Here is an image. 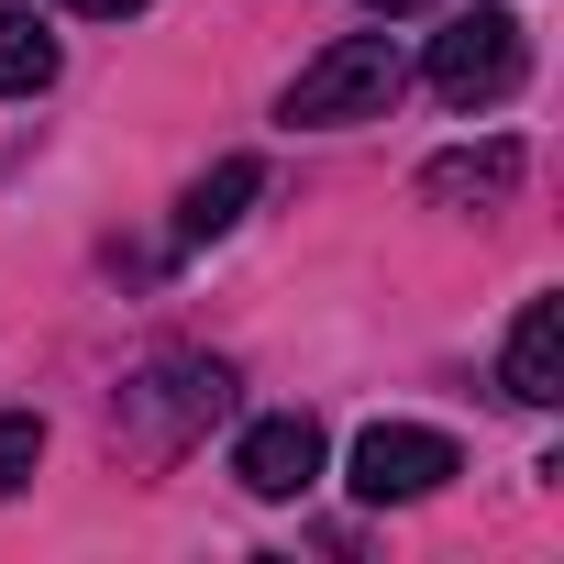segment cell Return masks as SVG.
<instances>
[{
  "label": "cell",
  "instance_id": "1",
  "mask_svg": "<svg viewBox=\"0 0 564 564\" xmlns=\"http://www.w3.org/2000/svg\"><path fill=\"white\" fill-rule=\"evenodd\" d=\"M410 89V56L388 34H333L289 89H276V122L289 133H333V122H388V100Z\"/></svg>",
  "mask_w": 564,
  "mask_h": 564
},
{
  "label": "cell",
  "instance_id": "10",
  "mask_svg": "<svg viewBox=\"0 0 564 564\" xmlns=\"http://www.w3.org/2000/svg\"><path fill=\"white\" fill-rule=\"evenodd\" d=\"M34 465H45V421L34 410H0V498H23Z\"/></svg>",
  "mask_w": 564,
  "mask_h": 564
},
{
  "label": "cell",
  "instance_id": "7",
  "mask_svg": "<svg viewBox=\"0 0 564 564\" xmlns=\"http://www.w3.org/2000/svg\"><path fill=\"white\" fill-rule=\"evenodd\" d=\"M254 188H265V166H254V155H221V166L177 199V243H188V254H199V243H221V232L243 221V199H254Z\"/></svg>",
  "mask_w": 564,
  "mask_h": 564
},
{
  "label": "cell",
  "instance_id": "9",
  "mask_svg": "<svg viewBox=\"0 0 564 564\" xmlns=\"http://www.w3.org/2000/svg\"><path fill=\"white\" fill-rule=\"evenodd\" d=\"M34 89H56V34H45V12L0 0V100H34Z\"/></svg>",
  "mask_w": 564,
  "mask_h": 564
},
{
  "label": "cell",
  "instance_id": "2",
  "mask_svg": "<svg viewBox=\"0 0 564 564\" xmlns=\"http://www.w3.org/2000/svg\"><path fill=\"white\" fill-rule=\"evenodd\" d=\"M232 410V366H210V355H155L122 399H111V421L144 443V454H177L188 432H210Z\"/></svg>",
  "mask_w": 564,
  "mask_h": 564
},
{
  "label": "cell",
  "instance_id": "11",
  "mask_svg": "<svg viewBox=\"0 0 564 564\" xmlns=\"http://www.w3.org/2000/svg\"><path fill=\"white\" fill-rule=\"evenodd\" d=\"M56 12H89V23H122V12H144V0H56Z\"/></svg>",
  "mask_w": 564,
  "mask_h": 564
},
{
  "label": "cell",
  "instance_id": "8",
  "mask_svg": "<svg viewBox=\"0 0 564 564\" xmlns=\"http://www.w3.org/2000/svg\"><path fill=\"white\" fill-rule=\"evenodd\" d=\"M520 188V144H476V155H432L421 166V199L465 210V199H509Z\"/></svg>",
  "mask_w": 564,
  "mask_h": 564
},
{
  "label": "cell",
  "instance_id": "12",
  "mask_svg": "<svg viewBox=\"0 0 564 564\" xmlns=\"http://www.w3.org/2000/svg\"><path fill=\"white\" fill-rule=\"evenodd\" d=\"M366 12H432V0H366Z\"/></svg>",
  "mask_w": 564,
  "mask_h": 564
},
{
  "label": "cell",
  "instance_id": "4",
  "mask_svg": "<svg viewBox=\"0 0 564 564\" xmlns=\"http://www.w3.org/2000/svg\"><path fill=\"white\" fill-rule=\"evenodd\" d=\"M344 476H355L366 509H410V498H432L443 476H465V454H454V432H432V421H366Z\"/></svg>",
  "mask_w": 564,
  "mask_h": 564
},
{
  "label": "cell",
  "instance_id": "6",
  "mask_svg": "<svg viewBox=\"0 0 564 564\" xmlns=\"http://www.w3.org/2000/svg\"><path fill=\"white\" fill-rule=\"evenodd\" d=\"M498 388H509L520 410H553V399H564V300H520L509 355H498Z\"/></svg>",
  "mask_w": 564,
  "mask_h": 564
},
{
  "label": "cell",
  "instance_id": "3",
  "mask_svg": "<svg viewBox=\"0 0 564 564\" xmlns=\"http://www.w3.org/2000/svg\"><path fill=\"white\" fill-rule=\"evenodd\" d=\"M520 78H531L520 12H454V23L432 34V89H443L454 111H498Z\"/></svg>",
  "mask_w": 564,
  "mask_h": 564
},
{
  "label": "cell",
  "instance_id": "5",
  "mask_svg": "<svg viewBox=\"0 0 564 564\" xmlns=\"http://www.w3.org/2000/svg\"><path fill=\"white\" fill-rule=\"evenodd\" d=\"M322 421L311 410H265V421H243V443H232V476H243V498H300L311 476H322Z\"/></svg>",
  "mask_w": 564,
  "mask_h": 564
}]
</instances>
